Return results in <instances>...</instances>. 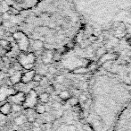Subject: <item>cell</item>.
<instances>
[{
  "label": "cell",
  "instance_id": "obj_6",
  "mask_svg": "<svg viewBox=\"0 0 131 131\" xmlns=\"http://www.w3.org/2000/svg\"><path fill=\"white\" fill-rule=\"evenodd\" d=\"M12 112V104L9 101H6L0 106V113L4 116H7Z\"/></svg>",
  "mask_w": 131,
  "mask_h": 131
},
{
  "label": "cell",
  "instance_id": "obj_10",
  "mask_svg": "<svg viewBox=\"0 0 131 131\" xmlns=\"http://www.w3.org/2000/svg\"><path fill=\"white\" fill-rule=\"evenodd\" d=\"M31 45H32V47L34 48L35 50L38 51L44 48V42L41 41L40 40H33V43L31 44Z\"/></svg>",
  "mask_w": 131,
  "mask_h": 131
},
{
  "label": "cell",
  "instance_id": "obj_17",
  "mask_svg": "<svg viewBox=\"0 0 131 131\" xmlns=\"http://www.w3.org/2000/svg\"><path fill=\"white\" fill-rule=\"evenodd\" d=\"M9 17H10V15H9L7 13H4V14H2V18L5 20H8Z\"/></svg>",
  "mask_w": 131,
  "mask_h": 131
},
{
  "label": "cell",
  "instance_id": "obj_18",
  "mask_svg": "<svg viewBox=\"0 0 131 131\" xmlns=\"http://www.w3.org/2000/svg\"><path fill=\"white\" fill-rule=\"evenodd\" d=\"M13 131H18V130H13Z\"/></svg>",
  "mask_w": 131,
  "mask_h": 131
},
{
  "label": "cell",
  "instance_id": "obj_7",
  "mask_svg": "<svg viewBox=\"0 0 131 131\" xmlns=\"http://www.w3.org/2000/svg\"><path fill=\"white\" fill-rule=\"evenodd\" d=\"M21 73L19 71H15L14 75H10V77H9V81L11 82V84H19L20 80H21Z\"/></svg>",
  "mask_w": 131,
  "mask_h": 131
},
{
  "label": "cell",
  "instance_id": "obj_8",
  "mask_svg": "<svg viewBox=\"0 0 131 131\" xmlns=\"http://www.w3.org/2000/svg\"><path fill=\"white\" fill-rule=\"evenodd\" d=\"M49 99H50V97H49V93H40L39 95L38 96V100L39 101L40 103H47L49 101Z\"/></svg>",
  "mask_w": 131,
  "mask_h": 131
},
{
  "label": "cell",
  "instance_id": "obj_14",
  "mask_svg": "<svg viewBox=\"0 0 131 131\" xmlns=\"http://www.w3.org/2000/svg\"><path fill=\"white\" fill-rule=\"evenodd\" d=\"M42 79H43V75H40V74H38V73H35L32 81L35 83H38V84H39V83L42 81Z\"/></svg>",
  "mask_w": 131,
  "mask_h": 131
},
{
  "label": "cell",
  "instance_id": "obj_3",
  "mask_svg": "<svg viewBox=\"0 0 131 131\" xmlns=\"http://www.w3.org/2000/svg\"><path fill=\"white\" fill-rule=\"evenodd\" d=\"M113 131H131V101L119 118Z\"/></svg>",
  "mask_w": 131,
  "mask_h": 131
},
{
  "label": "cell",
  "instance_id": "obj_15",
  "mask_svg": "<svg viewBox=\"0 0 131 131\" xmlns=\"http://www.w3.org/2000/svg\"><path fill=\"white\" fill-rule=\"evenodd\" d=\"M0 47H2L3 49H7L8 47H10V42L6 40L1 39L0 40Z\"/></svg>",
  "mask_w": 131,
  "mask_h": 131
},
{
  "label": "cell",
  "instance_id": "obj_11",
  "mask_svg": "<svg viewBox=\"0 0 131 131\" xmlns=\"http://www.w3.org/2000/svg\"><path fill=\"white\" fill-rule=\"evenodd\" d=\"M24 122H27V118L26 116H23V115H20L17 116V117L14 119V123L18 126L20 125H23Z\"/></svg>",
  "mask_w": 131,
  "mask_h": 131
},
{
  "label": "cell",
  "instance_id": "obj_1",
  "mask_svg": "<svg viewBox=\"0 0 131 131\" xmlns=\"http://www.w3.org/2000/svg\"><path fill=\"white\" fill-rule=\"evenodd\" d=\"M131 101V89L123 81L107 74L94 78L91 84L89 118L95 131H113Z\"/></svg>",
  "mask_w": 131,
  "mask_h": 131
},
{
  "label": "cell",
  "instance_id": "obj_2",
  "mask_svg": "<svg viewBox=\"0 0 131 131\" xmlns=\"http://www.w3.org/2000/svg\"><path fill=\"white\" fill-rule=\"evenodd\" d=\"M82 15L95 27L131 24V0H75Z\"/></svg>",
  "mask_w": 131,
  "mask_h": 131
},
{
  "label": "cell",
  "instance_id": "obj_13",
  "mask_svg": "<svg viewBox=\"0 0 131 131\" xmlns=\"http://www.w3.org/2000/svg\"><path fill=\"white\" fill-rule=\"evenodd\" d=\"M21 110H23V105L21 104H16V103H14L12 105V112H21Z\"/></svg>",
  "mask_w": 131,
  "mask_h": 131
},
{
  "label": "cell",
  "instance_id": "obj_12",
  "mask_svg": "<svg viewBox=\"0 0 131 131\" xmlns=\"http://www.w3.org/2000/svg\"><path fill=\"white\" fill-rule=\"evenodd\" d=\"M6 13L9 14V15H19V14H21V12H20L18 9L14 8V7H13V6L9 7V9L7 10Z\"/></svg>",
  "mask_w": 131,
  "mask_h": 131
},
{
  "label": "cell",
  "instance_id": "obj_4",
  "mask_svg": "<svg viewBox=\"0 0 131 131\" xmlns=\"http://www.w3.org/2000/svg\"><path fill=\"white\" fill-rule=\"evenodd\" d=\"M35 73H36L35 70H32V69L28 70L27 72H25V73H23V74L21 73L20 83H23V84H29L30 82H32L33 76H34Z\"/></svg>",
  "mask_w": 131,
  "mask_h": 131
},
{
  "label": "cell",
  "instance_id": "obj_5",
  "mask_svg": "<svg viewBox=\"0 0 131 131\" xmlns=\"http://www.w3.org/2000/svg\"><path fill=\"white\" fill-rule=\"evenodd\" d=\"M25 97H26V94L23 92H18V93H15V94L12 95L11 96V99L14 101V103L16 104H21L23 105V103L24 102Z\"/></svg>",
  "mask_w": 131,
  "mask_h": 131
},
{
  "label": "cell",
  "instance_id": "obj_9",
  "mask_svg": "<svg viewBox=\"0 0 131 131\" xmlns=\"http://www.w3.org/2000/svg\"><path fill=\"white\" fill-rule=\"evenodd\" d=\"M33 110H35L37 114H44L46 112V107L43 103H37V105L34 107Z\"/></svg>",
  "mask_w": 131,
  "mask_h": 131
},
{
  "label": "cell",
  "instance_id": "obj_16",
  "mask_svg": "<svg viewBox=\"0 0 131 131\" xmlns=\"http://www.w3.org/2000/svg\"><path fill=\"white\" fill-rule=\"evenodd\" d=\"M60 98H62V99H67L68 97H69V93H67V92H62V93H60Z\"/></svg>",
  "mask_w": 131,
  "mask_h": 131
}]
</instances>
